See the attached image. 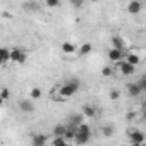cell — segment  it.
Returning <instances> with one entry per match:
<instances>
[{"mask_svg": "<svg viewBox=\"0 0 146 146\" xmlns=\"http://www.w3.org/2000/svg\"><path fill=\"white\" fill-rule=\"evenodd\" d=\"M91 139V127L86 122H81L79 125L74 127V139L72 143L74 144H86Z\"/></svg>", "mask_w": 146, "mask_h": 146, "instance_id": "6da1fadb", "label": "cell"}, {"mask_svg": "<svg viewBox=\"0 0 146 146\" xmlns=\"http://www.w3.org/2000/svg\"><path fill=\"white\" fill-rule=\"evenodd\" d=\"M79 88H81V83H79L78 79H69L67 83H64L62 86H58V88H57V93L65 100V98L74 96V95L79 91Z\"/></svg>", "mask_w": 146, "mask_h": 146, "instance_id": "7a4b0ae2", "label": "cell"}, {"mask_svg": "<svg viewBox=\"0 0 146 146\" xmlns=\"http://www.w3.org/2000/svg\"><path fill=\"white\" fill-rule=\"evenodd\" d=\"M26 58H28V55H26V50H24V48H19V46L11 48V53H9V62L23 65V64H26Z\"/></svg>", "mask_w": 146, "mask_h": 146, "instance_id": "3957f363", "label": "cell"}, {"mask_svg": "<svg viewBox=\"0 0 146 146\" xmlns=\"http://www.w3.org/2000/svg\"><path fill=\"white\" fill-rule=\"evenodd\" d=\"M127 136H129V141L132 143V146H141V144H144V141H146L144 134H143L141 131H137V129H129V131H127Z\"/></svg>", "mask_w": 146, "mask_h": 146, "instance_id": "277c9868", "label": "cell"}, {"mask_svg": "<svg viewBox=\"0 0 146 146\" xmlns=\"http://www.w3.org/2000/svg\"><path fill=\"white\" fill-rule=\"evenodd\" d=\"M117 64V69H119V72L122 76H132L134 72H136V65H132V64H129V62H125L124 58H120L119 62H115Z\"/></svg>", "mask_w": 146, "mask_h": 146, "instance_id": "5b68a950", "label": "cell"}, {"mask_svg": "<svg viewBox=\"0 0 146 146\" xmlns=\"http://www.w3.org/2000/svg\"><path fill=\"white\" fill-rule=\"evenodd\" d=\"M125 53H127L125 50H119V48H113V46H112V48L108 50L107 57H108V60H110V62H113V64H115V62H119L120 58H124V55H125Z\"/></svg>", "mask_w": 146, "mask_h": 146, "instance_id": "8992f818", "label": "cell"}, {"mask_svg": "<svg viewBox=\"0 0 146 146\" xmlns=\"http://www.w3.org/2000/svg\"><path fill=\"white\" fill-rule=\"evenodd\" d=\"M81 113L84 115V119H96V115H98L96 108H95L93 105H90V103L83 105V112H81Z\"/></svg>", "mask_w": 146, "mask_h": 146, "instance_id": "52a82bcc", "label": "cell"}, {"mask_svg": "<svg viewBox=\"0 0 146 146\" xmlns=\"http://www.w3.org/2000/svg\"><path fill=\"white\" fill-rule=\"evenodd\" d=\"M143 9V4L139 2V0H131V2L127 4V12L129 14H139Z\"/></svg>", "mask_w": 146, "mask_h": 146, "instance_id": "ba28073f", "label": "cell"}, {"mask_svg": "<svg viewBox=\"0 0 146 146\" xmlns=\"http://www.w3.org/2000/svg\"><path fill=\"white\" fill-rule=\"evenodd\" d=\"M19 110L24 112V113H31V112H35V105H33L31 100H21L19 102Z\"/></svg>", "mask_w": 146, "mask_h": 146, "instance_id": "9c48e42d", "label": "cell"}, {"mask_svg": "<svg viewBox=\"0 0 146 146\" xmlns=\"http://www.w3.org/2000/svg\"><path fill=\"white\" fill-rule=\"evenodd\" d=\"M60 48H62V52H64L65 55H72V53L78 52V46H76L74 43H70V41H64V43L60 45Z\"/></svg>", "mask_w": 146, "mask_h": 146, "instance_id": "30bf717a", "label": "cell"}, {"mask_svg": "<svg viewBox=\"0 0 146 146\" xmlns=\"http://www.w3.org/2000/svg\"><path fill=\"white\" fill-rule=\"evenodd\" d=\"M127 91H129V95H131V96H134V98H136V96H139V95L143 93V88L139 86V83H132V84H129V86H127Z\"/></svg>", "mask_w": 146, "mask_h": 146, "instance_id": "8fae6325", "label": "cell"}, {"mask_svg": "<svg viewBox=\"0 0 146 146\" xmlns=\"http://www.w3.org/2000/svg\"><path fill=\"white\" fill-rule=\"evenodd\" d=\"M9 53H11V48H7V46H0V65L9 64Z\"/></svg>", "mask_w": 146, "mask_h": 146, "instance_id": "7c38bea8", "label": "cell"}, {"mask_svg": "<svg viewBox=\"0 0 146 146\" xmlns=\"http://www.w3.org/2000/svg\"><path fill=\"white\" fill-rule=\"evenodd\" d=\"M69 119H70V120H69V125H72V127H76V125H79L81 122H84V115H83V113H74V115H70Z\"/></svg>", "mask_w": 146, "mask_h": 146, "instance_id": "4fadbf2b", "label": "cell"}, {"mask_svg": "<svg viewBox=\"0 0 146 146\" xmlns=\"http://www.w3.org/2000/svg\"><path fill=\"white\" fill-rule=\"evenodd\" d=\"M112 46L113 48H119V50H125V43L120 36H113L112 38Z\"/></svg>", "mask_w": 146, "mask_h": 146, "instance_id": "5bb4252c", "label": "cell"}, {"mask_svg": "<svg viewBox=\"0 0 146 146\" xmlns=\"http://www.w3.org/2000/svg\"><path fill=\"white\" fill-rule=\"evenodd\" d=\"M91 50H93V45H91V43H84V45H81V46L78 48V53L84 57V55H90Z\"/></svg>", "mask_w": 146, "mask_h": 146, "instance_id": "9a60e30c", "label": "cell"}, {"mask_svg": "<svg viewBox=\"0 0 146 146\" xmlns=\"http://www.w3.org/2000/svg\"><path fill=\"white\" fill-rule=\"evenodd\" d=\"M125 62H129V64H132V65H137L139 62H141V58H139V55H136V53H125V58H124Z\"/></svg>", "mask_w": 146, "mask_h": 146, "instance_id": "2e32d148", "label": "cell"}, {"mask_svg": "<svg viewBox=\"0 0 146 146\" xmlns=\"http://www.w3.org/2000/svg\"><path fill=\"white\" fill-rule=\"evenodd\" d=\"M46 143H48V137L43 136V134H36V136L33 137V144H36V146H43V144H46Z\"/></svg>", "mask_w": 146, "mask_h": 146, "instance_id": "e0dca14e", "label": "cell"}, {"mask_svg": "<svg viewBox=\"0 0 146 146\" xmlns=\"http://www.w3.org/2000/svg\"><path fill=\"white\" fill-rule=\"evenodd\" d=\"M65 131H67V125H64V124H58V125H55V127H53V131H52V136H64V134H65Z\"/></svg>", "mask_w": 146, "mask_h": 146, "instance_id": "ac0fdd59", "label": "cell"}, {"mask_svg": "<svg viewBox=\"0 0 146 146\" xmlns=\"http://www.w3.org/2000/svg\"><path fill=\"white\" fill-rule=\"evenodd\" d=\"M50 141V139H48ZM52 144H55V146H65L67 144V139L64 137V136H53V139L50 141Z\"/></svg>", "mask_w": 146, "mask_h": 146, "instance_id": "d6986e66", "label": "cell"}, {"mask_svg": "<svg viewBox=\"0 0 146 146\" xmlns=\"http://www.w3.org/2000/svg\"><path fill=\"white\" fill-rule=\"evenodd\" d=\"M29 96H31V100H38V98H41V90H40V88H33V90L29 91Z\"/></svg>", "mask_w": 146, "mask_h": 146, "instance_id": "ffe728a7", "label": "cell"}, {"mask_svg": "<svg viewBox=\"0 0 146 146\" xmlns=\"http://www.w3.org/2000/svg\"><path fill=\"white\" fill-rule=\"evenodd\" d=\"M102 134L107 136V137L112 136V134H113V127H112V125H103V127H102Z\"/></svg>", "mask_w": 146, "mask_h": 146, "instance_id": "44dd1931", "label": "cell"}, {"mask_svg": "<svg viewBox=\"0 0 146 146\" xmlns=\"http://www.w3.org/2000/svg\"><path fill=\"white\" fill-rule=\"evenodd\" d=\"M45 4H46V7H50V9H57V7L60 5V0H45Z\"/></svg>", "mask_w": 146, "mask_h": 146, "instance_id": "7402d4cb", "label": "cell"}, {"mask_svg": "<svg viewBox=\"0 0 146 146\" xmlns=\"http://www.w3.org/2000/svg\"><path fill=\"white\" fill-rule=\"evenodd\" d=\"M119 98H120V91H119V90H110V100L115 102V100H119Z\"/></svg>", "mask_w": 146, "mask_h": 146, "instance_id": "603a6c76", "label": "cell"}, {"mask_svg": "<svg viewBox=\"0 0 146 146\" xmlns=\"http://www.w3.org/2000/svg\"><path fill=\"white\" fill-rule=\"evenodd\" d=\"M0 96H2L4 100H9V98H11V93H9V90H7V88H2V90H0Z\"/></svg>", "mask_w": 146, "mask_h": 146, "instance_id": "cb8c5ba5", "label": "cell"}, {"mask_svg": "<svg viewBox=\"0 0 146 146\" xmlns=\"http://www.w3.org/2000/svg\"><path fill=\"white\" fill-rule=\"evenodd\" d=\"M102 74H103L105 78H110V76H112V69H110V67H103V69H102Z\"/></svg>", "mask_w": 146, "mask_h": 146, "instance_id": "d4e9b609", "label": "cell"}, {"mask_svg": "<svg viewBox=\"0 0 146 146\" xmlns=\"http://www.w3.org/2000/svg\"><path fill=\"white\" fill-rule=\"evenodd\" d=\"M139 86L143 88V91H146V78H141L139 79Z\"/></svg>", "mask_w": 146, "mask_h": 146, "instance_id": "484cf974", "label": "cell"}, {"mask_svg": "<svg viewBox=\"0 0 146 146\" xmlns=\"http://www.w3.org/2000/svg\"><path fill=\"white\" fill-rule=\"evenodd\" d=\"M134 117H136V113H134V112H129V113H127V120H132Z\"/></svg>", "mask_w": 146, "mask_h": 146, "instance_id": "4316f807", "label": "cell"}, {"mask_svg": "<svg viewBox=\"0 0 146 146\" xmlns=\"http://www.w3.org/2000/svg\"><path fill=\"white\" fill-rule=\"evenodd\" d=\"M4 103H5V100H4L2 96H0V107H4Z\"/></svg>", "mask_w": 146, "mask_h": 146, "instance_id": "83f0119b", "label": "cell"}, {"mask_svg": "<svg viewBox=\"0 0 146 146\" xmlns=\"http://www.w3.org/2000/svg\"><path fill=\"white\" fill-rule=\"evenodd\" d=\"M72 2H74V4H76V5H79V4H81V2H83V0H72Z\"/></svg>", "mask_w": 146, "mask_h": 146, "instance_id": "f1b7e54d", "label": "cell"}, {"mask_svg": "<svg viewBox=\"0 0 146 146\" xmlns=\"http://www.w3.org/2000/svg\"><path fill=\"white\" fill-rule=\"evenodd\" d=\"M90 2H98V0H90Z\"/></svg>", "mask_w": 146, "mask_h": 146, "instance_id": "f546056e", "label": "cell"}]
</instances>
